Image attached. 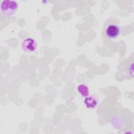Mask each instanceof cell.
<instances>
[{
  "instance_id": "obj_3",
  "label": "cell",
  "mask_w": 134,
  "mask_h": 134,
  "mask_svg": "<svg viewBox=\"0 0 134 134\" xmlns=\"http://www.w3.org/2000/svg\"><path fill=\"white\" fill-rule=\"evenodd\" d=\"M133 54L120 63L118 66V75L122 79L128 80L133 77Z\"/></svg>"
},
{
  "instance_id": "obj_4",
  "label": "cell",
  "mask_w": 134,
  "mask_h": 134,
  "mask_svg": "<svg viewBox=\"0 0 134 134\" xmlns=\"http://www.w3.org/2000/svg\"><path fill=\"white\" fill-rule=\"evenodd\" d=\"M18 3L15 1H2L0 5V12L2 16L5 17L13 16L17 11Z\"/></svg>"
},
{
  "instance_id": "obj_6",
  "label": "cell",
  "mask_w": 134,
  "mask_h": 134,
  "mask_svg": "<svg viewBox=\"0 0 134 134\" xmlns=\"http://www.w3.org/2000/svg\"><path fill=\"white\" fill-rule=\"evenodd\" d=\"M84 103L86 108L88 109H93L97 106L98 100L95 96L90 94L88 96L85 97Z\"/></svg>"
},
{
  "instance_id": "obj_2",
  "label": "cell",
  "mask_w": 134,
  "mask_h": 134,
  "mask_svg": "<svg viewBox=\"0 0 134 134\" xmlns=\"http://www.w3.org/2000/svg\"><path fill=\"white\" fill-rule=\"evenodd\" d=\"M122 33V29L119 21L115 18H110L105 23L102 34L106 40H114L118 38Z\"/></svg>"
},
{
  "instance_id": "obj_5",
  "label": "cell",
  "mask_w": 134,
  "mask_h": 134,
  "mask_svg": "<svg viewBox=\"0 0 134 134\" xmlns=\"http://www.w3.org/2000/svg\"><path fill=\"white\" fill-rule=\"evenodd\" d=\"M21 46L23 50L28 53L35 52L37 48V43L36 40L31 37H28L25 39L23 41Z\"/></svg>"
},
{
  "instance_id": "obj_7",
  "label": "cell",
  "mask_w": 134,
  "mask_h": 134,
  "mask_svg": "<svg viewBox=\"0 0 134 134\" xmlns=\"http://www.w3.org/2000/svg\"><path fill=\"white\" fill-rule=\"evenodd\" d=\"M77 91L79 94L83 97H86L88 96L90 93V90L89 87L85 84H81L78 85Z\"/></svg>"
},
{
  "instance_id": "obj_1",
  "label": "cell",
  "mask_w": 134,
  "mask_h": 134,
  "mask_svg": "<svg viewBox=\"0 0 134 134\" xmlns=\"http://www.w3.org/2000/svg\"><path fill=\"white\" fill-rule=\"evenodd\" d=\"M133 119V114L128 109L119 108L113 114L110 122L115 129L118 130L120 132L122 131L126 132L132 127Z\"/></svg>"
}]
</instances>
